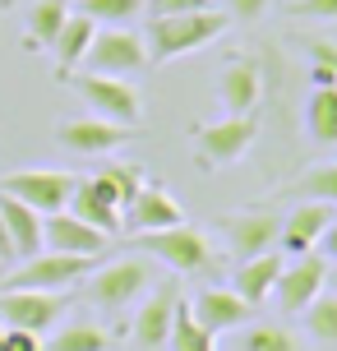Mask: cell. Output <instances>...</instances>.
Masks as SVG:
<instances>
[{
    "label": "cell",
    "mask_w": 337,
    "mask_h": 351,
    "mask_svg": "<svg viewBox=\"0 0 337 351\" xmlns=\"http://www.w3.org/2000/svg\"><path fill=\"white\" fill-rule=\"evenodd\" d=\"M231 14L227 10H195V14H153L148 19V33H143V47H148V60H180V56L208 47L227 33Z\"/></svg>",
    "instance_id": "1"
},
{
    "label": "cell",
    "mask_w": 337,
    "mask_h": 351,
    "mask_svg": "<svg viewBox=\"0 0 337 351\" xmlns=\"http://www.w3.org/2000/svg\"><path fill=\"white\" fill-rule=\"evenodd\" d=\"M134 250L148 254V259H158V263H166L171 273H199V268H208V259H213V241L199 227H185V222L162 227V231H139Z\"/></svg>",
    "instance_id": "2"
},
{
    "label": "cell",
    "mask_w": 337,
    "mask_h": 351,
    "mask_svg": "<svg viewBox=\"0 0 337 351\" xmlns=\"http://www.w3.org/2000/svg\"><path fill=\"white\" fill-rule=\"evenodd\" d=\"M148 287H153V259L148 254H125V259H111L97 273H88V300L102 310H125Z\"/></svg>",
    "instance_id": "3"
},
{
    "label": "cell",
    "mask_w": 337,
    "mask_h": 351,
    "mask_svg": "<svg viewBox=\"0 0 337 351\" xmlns=\"http://www.w3.org/2000/svg\"><path fill=\"white\" fill-rule=\"evenodd\" d=\"M97 259H84V254H60V250H42L33 259H23L5 278L0 291H65L79 278H88Z\"/></svg>",
    "instance_id": "4"
},
{
    "label": "cell",
    "mask_w": 337,
    "mask_h": 351,
    "mask_svg": "<svg viewBox=\"0 0 337 351\" xmlns=\"http://www.w3.org/2000/svg\"><path fill=\"white\" fill-rule=\"evenodd\" d=\"M84 65L92 74H129L148 70L153 60H148V47H143V37L129 28V23H111V28H97L88 42V51H84Z\"/></svg>",
    "instance_id": "5"
},
{
    "label": "cell",
    "mask_w": 337,
    "mask_h": 351,
    "mask_svg": "<svg viewBox=\"0 0 337 351\" xmlns=\"http://www.w3.org/2000/svg\"><path fill=\"white\" fill-rule=\"evenodd\" d=\"M74 180L79 176L55 171V167H28V171H10L0 180V190L10 199H18V204H28L33 213H42V217H51V213H65V204L74 194Z\"/></svg>",
    "instance_id": "6"
},
{
    "label": "cell",
    "mask_w": 337,
    "mask_h": 351,
    "mask_svg": "<svg viewBox=\"0 0 337 351\" xmlns=\"http://www.w3.org/2000/svg\"><path fill=\"white\" fill-rule=\"evenodd\" d=\"M254 139H259L254 116H227V121H217V125H199L195 153L203 162V171H217V167H231V162L245 158Z\"/></svg>",
    "instance_id": "7"
},
{
    "label": "cell",
    "mask_w": 337,
    "mask_h": 351,
    "mask_svg": "<svg viewBox=\"0 0 337 351\" xmlns=\"http://www.w3.org/2000/svg\"><path fill=\"white\" fill-rule=\"evenodd\" d=\"M74 88L84 93V102L97 111V116H107V121H121V125H134L139 121V88L129 84V79H121V74H92L84 70L79 79H74Z\"/></svg>",
    "instance_id": "8"
},
{
    "label": "cell",
    "mask_w": 337,
    "mask_h": 351,
    "mask_svg": "<svg viewBox=\"0 0 337 351\" xmlns=\"http://www.w3.org/2000/svg\"><path fill=\"white\" fill-rule=\"evenodd\" d=\"M70 296L65 291H0V324L5 328H28V333H47L55 319L65 315Z\"/></svg>",
    "instance_id": "9"
},
{
    "label": "cell",
    "mask_w": 337,
    "mask_h": 351,
    "mask_svg": "<svg viewBox=\"0 0 337 351\" xmlns=\"http://www.w3.org/2000/svg\"><path fill=\"white\" fill-rule=\"evenodd\" d=\"M55 139L65 143L70 153L97 158V153H111V148H121V143L134 139V125L107 121V116H70V121L55 125Z\"/></svg>",
    "instance_id": "10"
},
{
    "label": "cell",
    "mask_w": 337,
    "mask_h": 351,
    "mask_svg": "<svg viewBox=\"0 0 337 351\" xmlns=\"http://www.w3.org/2000/svg\"><path fill=\"white\" fill-rule=\"evenodd\" d=\"M323 273H328V259L319 250L310 254H296V263H282V273L273 282V296L282 305V315H301L310 300L323 291Z\"/></svg>",
    "instance_id": "11"
},
{
    "label": "cell",
    "mask_w": 337,
    "mask_h": 351,
    "mask_svg": "<svg viewBox=\"0 0 337 351\" xmlns=\"http://www.w3.org/2000/svg\"><path fill=\"white\" fill-rule=\"evenodd\" d=\"M42 245H47V250H60V254L102 259V250L111 245V236H107V231H97V227H88V222H79V217L65 208V213L42 217Z\"/></svg>",
    "instance_id": "12"
},
{
    "label": "cell",
    "mask_w": 337,
    "mask_h": 351,
    "mask_svg": "<svg viewBox=\"0 0 337 351\" xmlns=\"http://www.w3.org/2000/svg\"><path fill=\"white\" fill-rule=\"evenodd\" d=\"M277 231H282V217H277V213H240V217H227V222H222L227 250L236 259L268 254V250L277 245Z\"/></svg>",
    "instance_id": "13"
},
{
    "label": "cell",
    "mask_w": 337,
    "mask_h": 351,
    "mask_svg": "<svg viewBox=\"0 0 337 351\" xmlns=\"http://www.w3.org/2000/svg\"><path fill=\"white\" fill-rule=\"evenodd\" d=\"M328 222H333V204H319V199L296 204V208L282 217L277 245H282L286 254H310V250H319V236L328 231Z\"/></svg>",
    "instance_id": "14"
},
{
    "label": "cell",
    "mask_w": 337,
    "mask_h": 351,
    "mask_svg": "<svg viewBox=\"0 0 337 351\" xmlns=\"http://www.w3.org/2000/svg\"><path fill=\"white\" fill-rule=\"evenodd\" d=\"M190 315L217 337V333H231V328H245L249 319H254V310H249L231 287H208V291H199V296H195Z\"/></svg>",
    "instance_id": "15"
},
{
    "label": "cell",
    "mask_w": 337,
    "mask_h": 351,
    "mask_svg": "<svg viewBox=\"0 0 337 351\" xmlns=\"http://www.w3.org/2000/svg\"><path fill=\"white\" fill-rule=\"evenodd\" d=\"M259 93H264V74L254 60H231L217 74V102L227 116H249L259 106Z\"/></svg>",
    "instance_id": "16"
},
{
    "label": "cell",
    "mask_w": 337,
    "mask_h": 351,
    "mask_svg": "<svg viewBox=\"0 0 337 351\" xmlns=\"http://www.w3.org/2000/svg\"><path fill=\"white\" fill-rule=\"evenodd\" d=\"M176 222H185L180 217V204L171 190H162V185H143L129 204H125V227L134 231H162V227H176Z\"/></svg>",
    "instance_id": "17"
},
{
    "label": "cell",
    "mask_w": 337,
    "mask_h": 351,
    "mask_svg": "<svg viewBox=\"0 0 337 351\" xmlns=\"http://www.w3.org/2000/svg\"><path fill=\"white\" fill-rule=\"evenodd\" d=\"M176 287H158L153 296L139 305V315H134V342L139 351H158L166 347V337H171V319H176Z\"/></svg>",
    "instance_id": "18"
},
{
    "label": "cell",
    "mask_w": 337,
    "mask_h": 351,
    "mask_svg": "<svg viewBox=\"0 0 337 351\" xmlns=\"http://www.w3.org/2000/svg\"><path fill=\"white\" fill-rule=\"evenodd\" d=\"M65 208H70L79 222L107 231V236L121 231V204H116V199H111L92 176H88V180H74V194H70V204H65Z\"/></svg>",
    "instance_id": "19"
},
{
    "label": "cell",
    "mask_w": 337,
    "mask_h": 351,
    "mask_svg": "<svg viewBox=\"0 0 337 351\" xmlns=\"http://www.w3.org/2000/svg\"><path fill=\"white\" fill-rule=\"evenodd\" d=\"M277 273H282V254H277V250L254 254V259H240L236 278H231V291L245 300L249 310H259V305L273 296V282H277Z\"/></svg>",
    "instance_id": "20"
},
{
    "label": "cell",
    "mask_w": 337,
    "mask_h": 351,
    "mask_svg": "<svg viewBox=\"0 0 337 351\" xmlns=\"http://www.w3.org/2000/svg\"><path fill=\"white\" fill-rule=\"evenodd\" d=\"M0 222L10 231V245H14V259H33L42 254V213H33L28 204H18V199H0Z\"/></svg>",
    "instance_id": "21"
},
{
    "label": "cell",
    "mask_w": 337,
    "mask_h": 351,
    "mask_svg": "<svg viewBox=\"0 0 337 351\" xmlns=\"http://www.w3.org/2000/svg\"><path fill=\"white\" fill-rule=\"evenodd\" d=\"M92 33H97V23H92L88 14H70L65 19V28L55 33L51 51H55V74L60 79H74V70L84 65V51H88Z\"/></svg>",
    "instance_id": "22"
},
{
    "label": "cell",
    "mask_w": 337,
    "mask_h": 351,
    "mask_svg": "<svg viewBox=\"0 0 337 351\" xmlns=\"http://www.w3.org/2000/svg\"><path fill=\"white\" fill-rule=\"evenodd\" d=\"M74 10H70V0H33L28 5V28H23V42L28 47H51L55 42V33L65 28V19H70Z\"/></svg>",
    "instance_id": "23"
},
{
    "label": "cell",
    "mask_w": 337,
    "mask_h": 351,
    "mask_svg": "<svg viewBox=\"0 0 337 351\" xmlns=\"http://www.w3.org/2000/svg\"><path fill=\"white\" fill-rule=\"evenodd\" d=\"M305 125H310V139L333 148L337 143V84H319L310 93V106H305Z\"/></svg>",
    "instance_id": "24"
},
{
    "label": "cell",
    "mask_w": 337,
    "mask_h": 351,
    "mask_svg": "<svg viewBox=\"0 0 337 351\" xmlns=\"http://www.w3.org/2000/svg\"><path fill=\"white\" fill-rule=\"evenodd\" d=\"M92 180H97V185H102V190H107L111 199L121 204V208L143 190V171H139V162H107V167L92 176Z\"/></svg>",
    "instance_id": "25"
},
{
    "label": "cell",
    "mask_w": 337,
    "mask_h": 351,
    "mask_svg": "<svg viewBox=\"0 0 337 351\" xmlns=\"http://www.w3.org/2000/svg\"><path fill=\"white\" fill-rule=\"evenodd\" d=\"M107 347H111L107 328H97V324H88V319H79V324H65V328H60L42 351H107Z\"/></svg>",
    "instance_id": "26"
},
{
    "label": "cell",
    "mask_w": 337,
    "mask_h": 351,
    "mask_svg": "<svg viewBox=\"0 0 337 351\" xmlns=\"http://www.w3.org/2000/svg\"><path fill=\"white\" fill-rule=\"evenodd\" d=\"M301 319H305V333L314 342H337V291H319L301 310Z\"/></svg>",
    "instance_id": "27"
},
{
    "label": "cell",
    "mask_w": 337,
    "mask_h": 351,
    "mask_svg": "<svg viewBox=\"0 0 337 351\" xmlns=\"http://www.w3.org/2000/svg\"><path fill=\"white\" fill-rule=\"evenodd\" d=\"M171 351H213V333L190 315V305H176V319H171V337H166Z\"/></svg>",
    "instance_id": "28"
},
{
    "label": "cell",
    "mask_w": 337,
    "mask_h": 351,
    "mask_svg": "<svg viewBox=\"0 0 337 351\" xmlns=\"http://www.w3.org/2000/svg\"><path fill=\"white\" fill-rule=\"evenodd\" d=\"M240 351H305V347L282 324H249L245 337H240Z\"/></svg>",
    "instance_id": "29"
},
{
    "label": "cell",
    "mask_w": 337,
    "mask_h": 351,
    "mask_svg": "<svg viewBox=\"0 0 337 351\" xmlns=\"http://www.w3.org/2000/svg\"><path fill=\"white\" fill-rule=\"evenodd\" d=\"M79 14H88L97 28H111V23H129V19L143 14V0H79Z\"/></svg>",
    "instance_id": "30"
},
{
    "label": "cell",
    "mask_w": 337,
    "mask_h": 351,
    "mask_svg": "<svg viewBox=\"0 0 337 351\" xmlns=\"http://www.w3.org/2000/svg\"><path fill=\"white\" fill-rule=\"evenodd\" d=\"M291 194H301V199H319V204H337V162H319L314 171H305Z\"/></svg>",
    "instance_id": "31"
},
{
    "label": "cell",
    "mask_w": 337,
    "mask_h": 351,
    "mask_svg": "<svg viewBox=\"0 0 337 351\" xmlns=\"http://www.w3.org/2000/svg\"><path fill=\"white\" fill-rule=\"evenodd\" d=\"M310 79L319 84H337V42H310Z\"/></svg>",
    "instance_id": "32"
},
{
    "label": "cell",
    "mask_w": 337,
    "mask_h": 351,
    "mask_svg": "<svg viewBox=\"0 0 337 351\" xmlns=\"http://www.w3.org/2000/svg\"><path fill=\"white\" fill-rule=\"evenodd\" d=\"M291 14H296V19H323V23H337V0H296Z\"/></svg>",
    "instance_id": "33"
},
{
    "label": "cell",
    "mask_w": 337,
    "mask_h": 351,
    "mask_svg": "<svg viewBox=\"0 0 337 351\" xmlns=\"http://www.w3.org/2000/svg\"><path fill=\"white\" fill-rule=\"evenodd\" d=\"M153 14H195V10H213V0H143Z\"/></svg>",
    "instance_id": "34"
},
{
    "label": "cell",
    "mask_w": 337,
    "mask_h": 351,
    "mask_svg": "<svg viewBox=\"0 0 337 351\" xmlns=\"http://www.w3.org/2000/svg\"><path fill=\"white\" fill-rule=\"evenodd\" d=\"M264 10H268V0H227V14L240 19V23H254Z\"/></svg>",
    "instance_id": "35"
},
{
    "label": "cell",
    "mask_w": 337,
    "mask_h": 351,
    "mask_svg": "<svg viewBox=\"0 0 337 351\" xmlns=\"http://www.w3.org/2000/svg\"><path fill=\"white\" fill-rule=\"evenodd\" d=\"M5 351H42V337L28 328H5Z\"/></svg>",
    "instance_id": "36"
},
{
    "label": "cell",
    "mask_w": 337,
    "mask_h": 351,
    "mask_svg": "<svg viewBox=\"0 0 337 351\" xmlns=\"http://www.w3.org/2000/svg\"><path fill=\"white\" fill-rule=\"evenodd\" d=\"M319 254L328 263H337V213H333V222H328V231L319 236Z\"/></svg>",
    "instance_id": "37"
},
{
    "label": "cell",
    "mask_w": 337,
    "mask_h": 351,
    "mask_svg": "<svg viewBox=\"0 0 337 351\" xmlns=\"http://www.w3.org/2000/svg\"><path fill=\"white\" fill-rule=\"evenodd\" d=\"M14 259V245H10V231H5V222H0V263Z\"/></svg>",
    "instance_id": "38"
},
{
    "label": "cell",
    "mask_w": 337,
    "mask_h": 351,
    "mask_svg": "<svg viewBox=\"0 0 337 351\" xmlns=\"http://www.w3.org/2000/svg\"><path fill=\"white\" fill-rule=\"evenodd\" d=\"M323 287H328V291H337V263H328V273H323Z\"/></svg>",
    "instance_id": "39"
},
{
    "label": "cell",
    "mask_w": 337,
    "mask_h": 351,
    "mask_svg": "<svg viewBox=\"0 0 337 351\" xmlns=\"http://www.w3.org/2000/svg\"><path fill=\"white\" fill-rule=\"evenodd\" d=\"M0 351H5V328H0Z\"/></svg>",
    "instance_id": "40"
}]
</instances>
